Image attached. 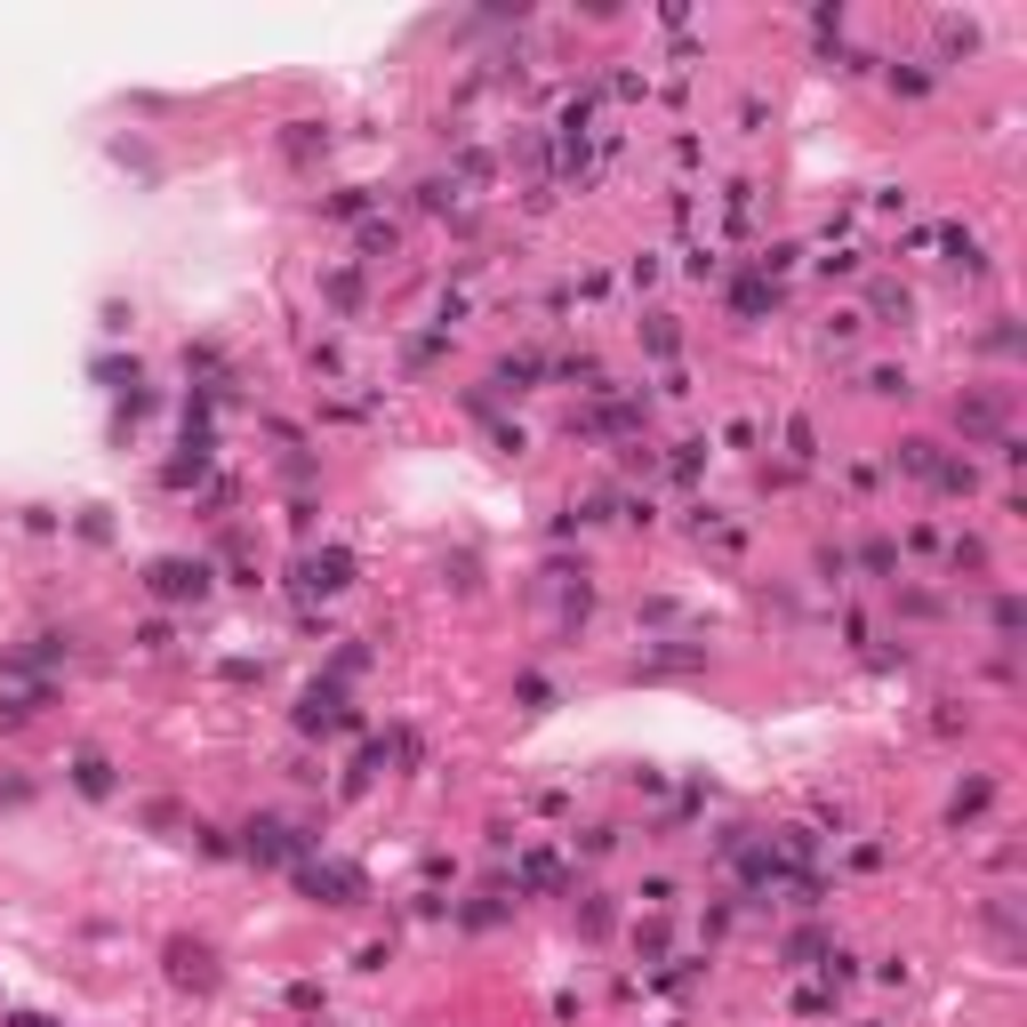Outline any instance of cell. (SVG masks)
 <instances>
[{
  "label": "cell",
  "mask_w": 1027,
  "mask_h": 1027,
  "mask_svg": "<svg viewBox=\"0 0 1027 1027\" xmlns=\"http://www.w3.org/2000/svg\"><path fill=\"white\" fill-rule=\"evenodd\" d=\"M939 241H948V265H955V274H988V257H979V241L963 233V225H948Z\"/></svg>",
  "instance_id": "5bb4252c"
},
{
  "label": "cell",
  "mask_w": 1027,
  "mask_h": 1027,
  "mask_svg": "<svg viewBox=\"0 0 1027 1027\" xmlns=\"http://www.w3.org/2000/svg\"><path fill=\"white\" fill-rule=\"evenodd\" d=\"M923 482H931L939 498H972V490H979V466H972V458H948V449H939V458H931V474H923Z\"/></svg>",
  "instance_id": "ba28073f"
},
{
  "label": "cell",
  "mask_w": 1027,
  "mask_h": 1027,
  "mask_svg": "<svg viewBox=\"0 0 1027 1027\" xmlns=\"http://www.w3.org/2000/svg\"><path fill=\"white\" fill-rule=\"evenodd\" d=\"M867 314H875V321H908V314H915V297L899 290V281H875V290H867Z\"/></svg>",
  "instance_id": "7c38bea8"
},
{
  "label": "cell",
  "mask_w": 1027,
  "mask_h": 1027,
  "mask_svg": "<svg viewBox=\"0 0 1027 1027\" xmlns=\"http://www.w3.org/2000/svg\"><path fill=\"white\" fill-rule=\"evenodd\" d=\"M955 426H963L972 442H996V434H1003V402H996V394H963V402H955Z\"/></svg>",
  "instance_id": "52a82bcc"
},
{
  "label": "cell",
  "mask_w": 1027,
  "mask_h": 1027,
  "mask_svg": "<svg viewBox=\"0 0 1027 1027\" xmlns=\"http://www.w3.org/2000/svg\"><path fill=\"white\" fill-rule=\"evenodd\" d=\"M297 579H305V594H345V586H354V554L321 546V554H305V562H297Z\"/></svg>",
  "instance_id": "8992f818"
},
{
  "label": "cell",
  "mask_w": 1027,
  "mask_h": 1027,
  "mask_svg": "<svg viewBox=\"0 0 1027 1027\" xmlns=\"http://www.w3.org/2000/svg\"><path fill=\"white\" fill-rule=\"evenodd\" d=\"M891 89L899 97H931V65H891Z\"/></svg>",
  "instance_id": "cb8c5ba5"
},
{
  "label": "cell",
  "mask_w": 1027,
  "mask_h": 1027,
  "mask_svg": "<svg viewBox=\"0 0 1027 1027\" xmlns=\"http://www.w3.org/2000/svg\"><path fill=\"white\" fill-rule=\"evenodd\" d=\"M859 570H867V579H899V546L891 538H867V546H859Z\"/></svg>",
  "instance_id": "e0dca14e"
},
{
  "label": "cell",
  "mask_w": 1027,
  "mask_h": 1027,
  "mask_svg": "<svg viewBox=\"0 0 1027 1027\" xmlns=\"http://www.w3.org/2000/svg\"><path fill=\"white\" fill-rule=\"evenodd\" d=\"M827 948H835L827 931H795V939H787V963H819V955H827Z\"/></svg>",
  "instance_id": "d4e9b609"
},
{
  "label": "cell",
  "mask_w": 1027,
  "mask_h": 1027,
  "mask_svg": "<svg viewBox=\"0 0 1027 1027\" xmlns=\"http://www.w3.org/2000/svg\"><path fill=\"white\" fill-rule=\"evenodd\" d=\"M610 923H619V915H610V899H603V891H586V908H579V931H586V939H603Z\"/></svg>",
  "instance_id": "7402d4cb"
},
{
  "label": "cell",
  "mask_w": 1027,
  "mask_h": 1027,
  "mask_svg": "<svg viewBox=\"0 0 1027 1027\" xmlns=\"http://www.w3.org/2000/svg\"><path fill=\"white\" fill-rule=\"evenodd\" d=\"M988 626H996V643H1019V626H1027V603H1019V594H996Z\"/></svg>",
  "instance_id": "9a60e30c"
},
{
  "label": "cell",
  "mask_w": 1027,
  "mask_h": 1027,
  "mask_svg": "<svg viewBox=\"0 0 1027 1027\" xmlns=\"http://www.w3.org/2000/svg\"><path fill=\"white\" fill-rule=\"evenodd\" d=\"M939 49H948V56H972V49H979V25H963V16H939Z\"/></svg>",
  "instance_id": "ffe728a7"
},
{
  "label": "cell",
  "mask_w": 1027,
  "mask_h": 1027,
  "mask_svg": "<svg viewBox=\"0 0 1027 1027\" xmlns=\"http://www.w3.org/2000/svg\"><path fill=\"white\" fill-rule=\"evenodd\" d=\"M145 586L161 594V603H201V594H210V570L185 562V554H161V562L145 570Z\"/></svg>",
  "instance_id": "5b68a950"
},
{
  "label": "cell",
  "mask_w": 1027,
  "mask_h": 1027,
  "mask_svg": "<svg viewBox=\"0 0 1027 1027\" xmlns=\"http://www.w3.org/2000/svg\"><path fill=\"white\" fill-rule=\"evenodd\" d=\"M161 955H169V979H177V988H193V996H210L217 988V948H210V939H169V948H161Z\"/></svg>",
  "instance_id": "277c9868"
},
{
  "label": "cell",
  "mask_w": 1027,
  "mask_h": 1027,
  "mask_svg": "<svg viewBox=\"0 0 1027 1027\" xmlns=\"http://www.w3.org/2000/svg\"><path fill=\"white\" fill-rule=\"evenodd\" d=\"M522 883L530 891H562V859L554 851H522Z\"/></svg>",
  "instance_id": "4fadbf2b"
},
{
  "label": "cell",
  "mask_w": 1027,
  "mask_h": 1027,
  "mask_svg": "<svg viewBox=\"0 0 1027 1027\" xmlns=\"http://www.w3.org/2000/svg\"><path fill=\"white\" fill-rule=\"evenodd\" d=\"M297 883L321 899V908H362V899H369V875L362 867H338V859H297Z\"/></svg>",
  "instance_id": "6da1fadb"
},
{
  "label": "cell",
  "mask_w": 1027,
  "mask_h": 1027,
  "mask_svg": "<svg viewBox=\"0 0 1027 1027\" xmlns=\"http://www.w3.org/2000/svg\"><path fill=\"white\" fill-rule=\"evenodd\" d=\"M771 305H778V290H771L763 274H738V281H731V314H738V321H763Z\"/></svg>",
  "instance_id": "9c48e42d"
},
{
  "label": "cell",
  "mask_w": 1027,
  "mask_h": 1027,
  "mask_svg": "<svg viewBox=\"0 0 1027 1027\" xmlns=\"http://www.w3.org/2000/svg\"><path fill=\"white\" fill-rule=\"evenodd\" d=\"M643 345H650V354H674V345H683V338H674V321H667V314H650V330H643Z\"/></svg>",
  "instance_id": "4316f807"
},
{
  "label": "cell",
  "mask_w": 1027,
  "mask_h": 1027,
  "mask_svg": "<svg viewBox=\"0 0 1027 1027\" xmlns=\"http://www.w3.org/2000/svg\"><path fill=\"white\" fill-rule=\"evenodd\" d=\"M948 562H955V570H979V562H988V546H979V538H955Z\"/></svg>",
  "instance_id": "f1b7e54d"
},
{
  "label": "cell",
  "mask_w": 1027,
  "mask_h": 1027,
  "mask_svg": "<svg viewBox=\"0 0 1027 1027\" xmlns=\"http://www.w3.org/2000/svg\"><path fill=\"white\" fill-rule=\"evenodd\" d=\"M859 321H867V314H835V321H827V345H851V338H859Z\"/></svg>",
  "instance_id": "d6a6232c"
},
{
  "label": "cell",
  "mask_w": 1027,
  "mask_h": 1027,
  "mask_svg": "<svg viewBox=\"0 0 1027 1027\" xmlns=\"http://www.w3.org/2000/svg\"><path fill=\"white\" fill-rule=\"evenodd\" d=\"M867 394H908V369H867Z\"/></svg>",
  "instance_id": "f546056e"
},
{
  "label": "cell",
  "mask_w": 1027,
  "mask_h": 1027,
  "mask_svg": "<svg viewBox=\"0 0 1027 1027\" xmlns=\"http://www.w3.org/2000/svg\"><path fill=\"white\" fill-rule=\"evenodd\" d=\"M25 795H33L25 778H0V803H25Z\"/></svg>",
  "instance_id": "836d02e7"
},
{
  "label": "cell",
  "mask_w": 1027,
  "mask_h": 1027,
  "mask_svg": "<svg viewBox=\"0 0 1027 1027\" xmlns=\"http://www.w3.org/2000/svg\"><path fill=\"white\" fill-rule=\"evenodd\" d=\"M321 210H330V217H362L369 210V185H345V193H330Z\"/></svg>",
  "instance_id": "484cf974"
},
{
  "label": "cell",
  "mask_w": 1027,
  "mask_h": 1027,
  "mask_svg": "<svg viewBox=\"0 0 1027 1027\" xmlns=\"http://www.w3.org/2000/svg\"><path fill=\"white\" fill-rule=\"evenodd\" d=\"M931 458H939V442H923V434H915V442H899V449H891V466H899V474H915V482H923V474H931Z\"/></svg>",
  "instance_id": "2e32d148"
},
{
  "label": "cell",
  "mask_w": 1027,
  "mask_h": 1027,
  "mask_svg": "<svg viewBox=\"0 0 1027 1027\" xmlns=\"http://www.w3.org/2000/svg\"><path fill=\"white\" fill-rule=\"evenodd\" d=\"M330 305H362V274H330Z\"/></svg>",
  "instance_id": "4dcf8cb0"
},
{
  "label": "cell",
  "mask_w": 1027,
  "mask_h": 1027,
  "mask_svg": "<svg viewBox=\"0 0 1027 1027\" xmlns=\"http://www.w3.org/2000/svg\"><path fill=\"white\" fill-rule=\"evenodd\" d=\"M193 844L210 851V859H233V835H217V827H193Z\"/></svg>",
  "instance_id": "1f68e13d"
},
{
  "label": "cell",
  "mask_w": 1027,
  "mask_h": 1027,
  "mask_svg": "<svg viewBox=\"0 0 1027 1027\" xmlns=\"http://www.w3.org/2000/svg\"><path fill=\"white\" fill-rule=\"evenodd\" d=\"M241 851L265 859V867H297V859H305V835L290 827V819H250V827H241Z\"/></svg>",
  "instance_id": "7a4b0ae2"
},
{
  "label": "cell",
  "mask_w": 1027,
  "mask_h": 1027,
  "mask_svg": "<svg viewBox=\"0 0 1027 1027\" xmlns=\"http://www.w3.org/2000/svg\"><path fill=\"white\" fill-rule=\"evenodd\" d=\"M530 378H546V362H538V354H506V362H498V385H506V394H522Z\"/></svg>",
  "instance_id": "ac0fdd59"
},
{
  "label": "cell",
  "mask_w": 1027,
  "mask_h": 1027,
  "mask_svg": "<svg viewBox=\"0 0 1027 1027\" xmlns=\"http://www.w3.org/2000/svg\"><path fill=\"white\" fill-rule=\"evenodd\" d=\"M811 570H819V579H844L851 554H844V546H819V554H811Z\"/></svg>",
  "instance_id": "83f0119b"
},
{
  "label": "cell",
  "mask_w": 1027,
  "mask_h": 1027,
  "mask_svg": "<svg viewBox=\"0 0 1027 1027\" xmlns=\"http://www.w3.org/2000/svg\"><path fill=\"white\" fill-rule=\"evenodd\" d=\"M281 153H290V161H321V153H330V129H314V121H290V129H281Z\"/></svg>",
  "instance_id": "8fae6325"
},
{
  "label": "cell",
  "mask_w": 1027,
  "mask_h": 1027,
  "mask_svg": "<svg viewBox=\"0 0 1027 1027\" xmlns=\"http://www.w3.org/2000/svg\"><path fill=\"white\" fill-rule=\"evenodd\" d=\"M787 458H795V466H811V458H819V434H811V418H787Z\"/></svg>",
  "instance_id": "603a6c76"
},
{
  "label": "cell",
  "mask_w": 1027,
  "mask_h": 1027,
  "mask_svg": "<svg viewBox=\"0 0 1027 1027\" xmlns=\"http://www.w3.org/2000/svg\"><path fill=\"white\" fill-rule=\"evenodd\" d=\"M354 241H362V257H394V250H402V233H394V225H385V217H369V225H362Z\"/></svg>",
  "instance_id": "d6986e66"
},
{
  "label": "cell",
  "mask_w": 1027,
  "mask_h": 1027,
  "mask_svg": "<svg viewBox=\"0 0 1027 1027\" xmlns=\"http://www.w3.org/2000/svg\"><path fill=\"white\" fill-rule=\"evenodd\" d=\"M9 1027H56V1019H40V1012H16V1019H9Z\"/></svg>",
  "instance_id": "e575fe53"
},
{
  "label": "cell",
  "mask_w": 1027,
  "mask_h": 1027,
  "mask_svg": "<svg viewBox=\"0 0 1027 1027\" xmlns=\"http://www.w3.org/2000/svg\"><path fill=\"white\" fill-rule=\"evenodd\" d=\"M362 714L345 707V683L330 674V683H305V698H297V731H354Z\"/></svg>",
  "instance_id": "3957f363"
},
{
  "label": "cell",
  "mask_w": 1027,
  "mask_h": 1027,
  "mask_svg": "<svg viewBox=\"0 0 1027 1027\" xmlns=\"http://www.w3.org/2000/svg\"><path fill=\"white\" fill-rule=\"evenodd\" d=\"M988 795H996V778H972V787L955 795V811H948V819H955V827H963V819H979V811H988Z\"/></svg>",
  "instance_id": "44dd1931"
},
{
  "label": "cell",
  "mask_w": 1027,
  "mask_h": 1027,
  "mask_svg": "<svg viewBox=\"0 0 1027 1027\" xmlns=\"http://www.w3.org/2000/svg\"><path fill=\"white\" fill-rule=\"evenodd\" d=\"M73 787L89 795V803H105V795H113V763H105L97 747H80V755H73Z\"/></svg>",
  "instance_id": "30bf717a"
}]
</instances>
